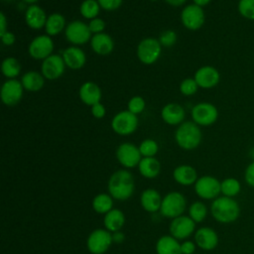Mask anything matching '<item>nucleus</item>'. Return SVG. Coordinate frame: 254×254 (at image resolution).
<instances>
[{
	"instance_id": "nucleus-11",
	"label": "nucleus",
	"mask_w": 254,
	"mask_h": 254,
	"mask_svg": "<svg viewBox=\"0 0 254 254\" xmlns=\"http://www.w3.org/2000/svg\"><path fill=\"white\" fill-rule=\"evenodd\" d=\"M113 241L111 232L107 229H95L87 238V249L91 254L105 253Z\"/></svg>"
},
{
	"instance_id": "nucleus-23",
	"label": "nucleus",
	"mask_w": 254,
	"mask_h": 254,
	"mask_svg": "<svg viewBox=\"0 0 254 254\" xmlns=\"http://www.w3.org/2000/svg\"><path fill=\"white\" fill-rule=\"evenodd\" d=\"M196 245L203 250H212L218 243L216 232L209 227H201L194 234Z\"/></svg>"
},
{
	"instance_id": "nucleus-52",
	"label": "nucleus",
	"mask_w": 254,
	"mask_h": 254,
	"mask_svg": "<svg viewBox=\"0 0 254 254\" xmlns=\"http://www.w3.org/2000/svg\"><path fill=\"white\" fill-rule=\"evenodd\" d=\"M2 1H4V2H11V1H13V0H2Z\"/></svg>"
},
{
	"instance_id": "nucleus-50",
	"label": "nucleus",
	"mask_w": 254,
	"mask_h": 254,
	"mask_svg": "<svg viewBox=\"0 0 254 254\" xmlns=\"http://www.w3.org/2000/svg\"><path fill=\"white\" fill-rule=\"evenodd\" d=\"M210 1L211 0H192L193 4H195V5L199 6V7H202V8L204 6H206V5H208L210 3Z\"/></svg>"
},
{
	"instance_id": "nucleus-39",
	"label": "nucleus",
	"mask_w": 254,
	"mask_h": 254,
	"mask_svg": "<svg viewBox=\"0 0 254 254\" xmlns=\"http://www.w3.org/2000/svg\"><path fill=\"white\" fill-rule=\"evenodd\" d=\"M145 107H146V102L144 98L139 95H135L131 97L127 103V110H129L135 115H138L141 112H143Z\"/></svg>"
},
{
	"instance_id": "nucleus-13",
	"label": "nucleus",
	"mask_w": 254,
	"mask_h": 254,
	"mask_svg": "<svg viewBox=\"0 0 254 254\" xmlns=\"http://www.w3.org/2000/svg\"><path fill=\"white\" fill-rule=\"evenodd\" d=\"M116 158L123 167L132 169L139 165L143 157L140 153L139 147L132 143L125 142L118 146L116 150Z\"/></svg>"
},
{
	"instance_id": "nucleus-9",
	"label": "nucleus",
	"mask_w": 254,
	"mask_h": 254,
	"mask_svg": "<svg viewBox=\"0 0 254 254\" xmlns=\"http://www.w3.org/2000/svg\"><path fill=\"white\" fill-rule=\"evenodd\" d=\"M181 21L185 28L190 31L199 30L205 22V14L202 7L193 3L187 5L181 13Z\"/></svg>"
},
{
	"instance_id": "nucleus-38",
	"label": "nucleus",
	"mask_w": 254,
	"mask_h": 254,
	"mask_svg": "<svg viewBox=\"0 0 254 254\" xmlns=\"http://www.w3.org/2000/svg\"><path fill=\"white\" fill-rule=\"evenodd\" d=\"M180 92L183 94V95H186V96H190V95H193L196 93L197 89L199 88L196 81L194 80V78H190V77H188V78H185L184 80L181 81L180 83Z\"/></svg>"
},
{
	"instance_id": "nucleus-14",
	"label": "nucleus",
	"mask_w": 254,
	"mask_h": 254,
	"mask_svg": "<svg viewBox=\"0 0 254 254\" xmlns=\"http://www.w3.org/2000/svg\"><path fill=\"white\" fill-rule=\"evenodd\" d=\"M65 67L62 55L53 54L42 62L41 73L46 79L55 80L64 74Z\"/></svg>"
},
{
	"instance_id": "nucleus-1",
	"label": "nucleus",
	"mask_w": 254,
	"mask_h": 254,
	"mask_svg": "<svg viewBox=\"0 0 254 254\" xmlns=\"http://www.w3.org/2000/svg\"><path fill=\"white\" fill-rule=\"evenodd\" d=\"M107 188L113 198L126 200L133 194L135 189L134 178L129 171L118 170L110 176Z\"/></svg>"
},
{
	"instance_id": "nucleus-28",
	"label": "nucleus",
	"mask_w": 254,
	"mask_h": 254,
	"mask_svg": "<svg viewBox=\"0 0 254 254\" xmlns=\"http://www.w3.org/2000/svg\"><path fill=\"white\" fill-rule=\"evenodd\" d=\"M140 174L147 179L156 178L161 171V164L155 157H143L138 165Z\"/></svg>"
},
{
	"instance_id": "nucleus-31",
	"label": "nucleus",
	"mask_w": 254,
	"mask_h": 254,
	"mask_svg": "<svg viewBox=\"0 0 254 254\" xmlns=\"http://www.w3.org/2000/svg\"><path fill=\"white\" fill-rule=\"evenodd\" d=\"M1 71L7 79H14L21 72V64L14 57L5 58L1 64Z\"/></svg>"
},
{
	"instance_id": "nucleus-44",
	"label": "nucleus",
	"mask_w": 254,
	"mask_h": 254,
	"mask_svg": "<svg viewBox=\"0 0 254 254\" xmlns=\"http://www.w3.org/2000/svg\"><path fill=\"white\" fill-rule=\"evenodd\" d=\"M0 38H1V42L3 45L5 46H13L14 43L16 42V36L14 33L10 32V31H7L5 32L3 35H0Z\"/></svg>"
},
{
	"instance_id": "nucleus-16",
	"label": "nucleus",
	"mask_w": 254,
	"mask_h": 254,
	"mask_svg": "<svg viewBox=\"0 0 254 254\" xmlns=\"http://www.w3.org/2000/svg\"><path fill=\"white\" fill-rule=\"evenodd\" d=\"M193 78L196 81L198 87L209 89L219 83L220 73L212 65H203L196 69Z\"/></svg>"
},
{
	"instance_id": "nucleus-51",
	"label": "nucleus",
	"mask_w": 254,
	"mask_h": 254,
	"mask_svg": "<svg viewBox=\"0 0 254 254\" xmlns=\"http://www.w3.org/2000/svg\"><path fill=\"white\" fill-rule=\"evenodd\" d=\"M25 3H28V4H30V5H32V4H35L36 2H38L39 0H23Z\"/></svg>"
},
{
	"instance_id": "nucleus-43",
	"label": "nucleus",
	"mask_w": 254,
	"mask_h": 254,
	"mask_svg": "<svg viewBox=\"0 0 254 254\" xmlns=\"http://www.w3.org/2000/svg\"><path fill=\"white\" fill-rule=\"evenodd\" d=\"M90 112H91V115L94 118L101 119V118H103L105 116L106 109H105V106L100 101V102L95 103L92 106H90Z\"/></svg>"
},
{
	"instance_id": "nucleus-26",
	"label": "nucleus",
	"mask_w": 254,
	"mask_h": 254,
	"mask_svg": "<svg viewBox=\"0 0 254 254\" xmlns=\"http://www.w3.org/2000/svg\"><path fill=\"white\" fill-rule=\"evenodd\" d=\"M162 197L154 189H147L141 194V205L148 212H155L161 208Z\"/></svg>"
},
{
	"instance_id": "nucleus-33",
	"label": "nucleus",
	"mask_w": 254,
	"mask_h": 254,
	"mask_svg": "<svg viewBox=\"0 0 254 254\" xmlns=\"http://www.w3.org/2000/svg\"><path fill=\"white\" fill-rule=\"evenodd\" d=\"M100 9L101 7L97 0H83L79 6L80 15L87 20L98 17Z\"/></svg>"
},
{
	"instance_id": "nucleus-37",
	"label": "nucleus",
	"mask_w": 254,
	"mask_h": 254,
	"mask_svg": "<svg viewBox=\"0 0 254 254\" xmlns=\"http://www.w3.org/2000/svg\"><path fill=\"white\" fill-rule=\"evenodd\" d=\"M237 9L243 18L254 21V0H239Z\"/></svg>"
},
{
	"instance_id": "nucleus-22",
	"label": "nucleus",
	"mask_w": 254,
	"mask_h": 254,
	"mask_svg": "<svg viewBox=\"0 0 254 254\" xmlns=\"http://www.w3.org/2000/svg\"><path fill=\"white\" fill-rule=\"evenodd\" d=\"M185 109L178 103H168L161 110V116L165 123L169 125H180L185 119Z\"/></svg>"
},
{
	"instance_id": "nucleus-40",
	"label": "nucleus",
	"mask_w": 254,
	"mask_h": 254,
	"mask_svg": "<svg viewBox=\"0 0 254 254\" xmlns=\"http://www.w3.org/2000/svg\"><path fill=\"white\" fill-rule=\"evenodd\" d=\"M158 40L162 47H172L177 42V33L173 30H165L160 34Z\"/></svg>"
},
{
	"instance_id": "nucleus-41",
	"label": "nucleus",
	"mask_w": 254,
	"mask_h": 254,
	"mask_svg": "<svg viewBox=\"0 0 254 254\" xmlns=\"http://www.w3.org/2000/svg\"><path fill=\"white\" fill-rule=\"evenodd\" d=\"M87 25H88V28L92 35L103 33L104 29H105V22L101 18H98V17L89 20V23Z\"/></svg>"
},
{
	"instance_id": "nucleus-27",
	"label": "nucleus",
	"mask_w": 254,
	"mask_h": 254,
	"mask_svg": "<svg viewBox=\"0 0 254 254\" xmlns=\"http://www.w3.org/2000/svg\"><path fill=\"white\" fill-rule=\"evenodd\" d=\"M157 254H183L181 244L172 235H164L156 243Z\"/></svg>"
},
{
	"instance_id": "nucleus-21",
	"label": "nucleus",
	"mask_w": 254,
	"mask_h": 254,
	"mask_svg": "<svg viewBox=\"0 0 254 254\" xmlns=\"http://www.w3.org/2000/svg\"><path fill=\"white\" fill-rule=\"evenodd\" d=\"M89 42L92 51L99 56H107L114 49L113 39L104 32L92 35Z\"/></svg>"
},
{
	"instance_id": "nucleus-25",
	"label": "nucleus",
	"mask_w": 254,
	"mask_h": 254,
	"mask_svg": "<svg viewBox=\"0 0 254 254\" xmlns=\"http://www.w3.org/2000/svg\"><path fill=\"white\" fill-rule=\"evenodd\" d=\"M45 79L46 78L42 73L35 70H30L25 72L20 80L25 90L37 92L43 88L45 84Z\"/></svg>"
},
{
	"instance_id": "nucleus-34",
	"label": "nucleus",
	"mask_w": 254,
	"mask_h": 254,
	"mask_svg": "<svg viewBox=\"0 0 254 254\" xmlns=\"http://www.w3.org/2000/svg\"><path fill=\"white\" fill-rule=\"evenodd\" d=\"M220 190L225 196L231 197L240 191V184L236 179L229 178L220 183Z\"/></svg>"
},
{
	"instance_id": "nucleus-20",
	"label": "nucleus",
	"mask_w": 254,
	"mask_h": 254,
	"mask_svg": "<svg viewBox=\"0 0 254 254\" xmlns=\"http://www.w3.org/2000/svg\"><path fill=\"white\" fill-rule=\"evenodd\" d=\"M78 95L80 100L88 105L92 106L95 103L100 102L102 97V92L97 83L93 81H85L83 82L78 90Z\"/></svg>"
},
{
	"instance_id": "nucleus-10",
	"label": "nucleus",
	"mask_w": 254,
	"mask_h": 254,
	"mask_svg": "<svg viewBox=\"0 0 254 254\" xmlns=\"http://www.w3.org/2000/svg\"><path fill=\"white\" fill-rule=\"evenodd\" d=\"M54 52V41L49 35H40L34 38L28 47V53L35 60L44 61Z\"/></svg>"
},
{
	"instance_id": "nucleus-15",
	"label": "nucleus",
	"mask_w": 254,
	"mask_h": 254,
	"mask_svg": "<svg viewBox=\"0 0 254 254\" xmlns=\"http://www.w3.org/2000/svg\"><path fill=\"white\" fill-rule=\"evenodd\" d=\"M194 190L201 198L211 199L216 197L221 191L220 183L213 177L203 176L196 180L194 184Z\"/></svg>"
},
{
	"instance_id": "nucleus-35",
	"label": "nucleus",
	"mask_w": 254,
	"mask_h": 254,
	"mask_svg": "<svg viewBox=\"0 0 254 254\" xmlns=\"http://www.w3.org/2000/svg\"><path fill=\"white\" fill-rule=\"evenodd\" d=\"M189 213H190V217L194 222H201L206 216L207 209L204 203L200 201H195L190 206Z\"/></svg>"
},
{
	"instance_id": "nucleus-48",
	"label": "nucleus",
	"mask_w": 254,
	"mask_h": 254,
	"mask_svg": "<svg viewBox=\"0 0 254 254\" xmlns=\"http://www.w3.org/2000/svg\"><path fill=\"white\" fill-rule=\"evenodd\" d=\"M169 5L174 6V7H179L182 6L187 2V0H165Z\"/></svg>"
},
{
	"instance_id": "nucleus-8",
	"label": "nucleus",
	"mask_w": 254,
	"mask_h": 254,
	"mask_svg": "<svg viewBox=\"0 0 254 254\" xmlns=\"http://www.w3.org/2000/svg\"><path fill=\"white\" fill-rule=\"evenodd\" d=\"M217 118L218 110L210 102H199L191 108V119L198 126H210Z\"/></svg>"
},
{
	"instance_id": "nucleus-7",
	"label": "nucleus",
	"mask_w": 254,
	"mask_h": 254,
	"mask_svg": "<svg viewBox=\"0 0 254 254\" xmlns=\"http://www.w3.org/2000/svg\"><path fill=\"white\" fill-rule=\"evenodd\" d=\"M65 39L73 46H81L90 41L92 34L88 25L82 21L74 20L68 23L64 29Z\"/></svg>"
},
{
	"instance_id": "nucleus-53",
	"label": "nucleus",
	"mask_w": 254,
	"mask_h": 254,
	"mask_svg": "<svg viewBox=\"0 0 254 254\" xmlns=\"http://www.w3.org/2000/svg\"><path fill=\"white\" fill-rule=\"evenodd\" d=\"M149 1H158V0H149Z\"/></svg>"
},
{
	"instance_id": "nucleus-49",
	"label": "nucleus",
	"mask_w": 254,
	"mask_h": 254,
	"mask_svg": "<svg viewBox=\"0 0 254 254\" xmlns=\"http://www.w3.org/2000/svg\"><path fill=\"white\" fill-rule=\"evenodd\" d=\"M114 234L112 235V239L116 242H121L123 239H124V235L123 233H121L120 231H116V232H113Z\"/></svg>"
},
{
	"instance_id": "nucleus-36",
	"label": "nucleus",
	"mask_w": 254,
	"mask_h": 254,
	"mask_svg": "<svg viewBox=\"0 0 254 254\" xmlns=\"http://www.w3.org/2000/svg\"><path fill=\"white\" fill-rule=\"evenodd\" d=\"M142 157H154L159 151L158 143L153 139H145L139 145Z\"/></svg>"
},
{
	"instance_id": "nucleus-24",
	"label": "nucleus",
	"mask_w": 254,
	"mask_h": 254,
	"mask_svg": "<svg viewBox=\"0 0 254 254\" xmlns=\"http://www.w3.org/2000/svg\"><path fill=\"white\" fill-rule=\"evenodd\" d=\"M175 181L182 186H190L195 184L197 180V174L193 167L190 165L178 166L173 173Z\"/></svg>"
},
{
	"instance_id": "nucleus-5",
	"label": "nucleus",
	"mask_w": 254,
	"mask_h": 254,
	"mask_svg": "<svg viewBox=\"0 0 254 254\" xmlns=\"http://www.w3.org/2000/svg\"><path fill=\"white\" fill-rule=\"evenodd\" d=\"M162 45L158 39L145 38L137 47L138 60L144 64H153L161 57Z\"/></svg>"
},
{
	"instance_id": "nucleus-19",
	"label": "nucleus",
	"mask_w": 254,
	"mask_h": 254,
	"mask_svg": "<svg viewBox=\"0 0 254 254\" xmlns=\"http://www.w3.org/2000/svg\"><path fill=\"white\" fill-rule=\"evenodd\" d=\"M62 57L65 66L72 70L80 69L86 63V56L78 46H70L66 48L63 52Z\"/></svg>"
},
{
	"instance_id": "nucleus-29",
	"label": "nucleus",
	"mask_w": 254,
	"mask_h": 254,
	"mask_svg": "<svg viewBox=\"0 0 254 254\" xmlns=\"http://www.w3.org/2000/svg\"><path fill=\"white\" fill-rule=\"evenodd\" d=\"M65 18L61 13H52L48 16L45 31L46 34L53 37L62 33L65 29Z\"/></svg>"
},
{
	"instance_id": "nucleus-46",
	"label": "nucleus",
	"mask_w": 254,
	"mask_h": 254,
	"mask_svg": "<svg viewBox=\"0 0 254 254\" xmlns=\"http://www.w3.org/2000/svg\"><path fill=\"white\" fill-rule=\"evenodd\" d=\"M181 250L183 254H193L195 250V245L192 241L187 240L181 244Z\"/></svg>"
},
{
	"instance_id": "nucleus-45",
	"label": "nucleus",
	"mask_w": 254,
	"mask_h": 254,
	"mask_svg": "<svg viewBox=\"0 0 254 254\" xmlns=\"http://www.w3.org/2000/svg\"><path fill=\"white\" fill-rule=\"evenodd\" d=\"M245 181L249 186L254 187V161L245 170Z\"/></svg>"
},
{
	"instance_id": "nucleus-42",
	"label": "nucleus",
	"mask_w": 254,
	"mask_h": 254,
	"mask_svg": "<svg viewBox=\"0 0 254 254\" xmlns=\"http://www.w3.org/2000/svg\"><path fill=\"white\" fill-rule=\"evenodd\" d=\"M97 2L101 9L105 11H114L121 6L123 0H97Z\"/></svg>"
},
{
	"instance_id": "nucleus-6",
	"label": "nucleus",
	"mask_w": 254,
	"mask_h": 254,
	"mask_svg": "<svg viewBox=\"0 0 254 254\" xmlns=\"http://www.w3.org/2000/svg\"><path fill=\"white\" fill-rule=\"evenodd\" d=\"M139 120L137 115L129 110H122L116 113L111 120L112 130L121 136H127L134 133L138 127Z\"/></svg>"
},
{
	"instance_id": "nucleus-2",
	"label": "nucleus",
	"mask_w": 254,
	"mask_h": 254,
	"mask_svg": "<svg viewBox=\"0 0 254 254\" xmlns=\"http://www.w3.org/2000/svg\"><path fill=\"white\" fill-rule=\"evenodd\" d=\"M201 139V130L193 121H185L181 123L175 132V140L184 150H193L197 148Z\"/></svg>"
},
{
	"instance_id": "nucleus-4",
	"label": "nucleus",
	"mask_w": 254,
	"mask_h": 254,
	"mask_svg": "<svg viewBox=\"0 0 254 254\" xmlns=\"http://www.w3.org/2000/svg\"><path fill=\"white\" fill-rule=\"evenodd\" d=\"M187 206V200L185 196L178 192L172 191L164 196L161 203V214L168 218H176L181 216Z\"/></svg>"
},
{
	"instance_id": "nucleus-17",
	"label": "nucleus",
	"mask_w": 254,
	"mask_h": 254,
	"mask_svg": "<svg viewBox=\"0 0 254 254\" xmlns=\"http://www.w3.org/2000/svg\"><path fill=\"white\" fill-rule=\"evenodd\" d=\"M195 222L190 217L181 215L174 218L170 224V232L176 239H186L191 235Z\"/></svg>"
},
{
	"instance_id": "nucleus-18",
	"label": "nucleus",
	"mask_w": 254,
	"mask_h": 254,
	"mask_svg": "<svg viewBox=\"0 0 254 254\" xmlns=\"http://www.w3.org/2000/svg\"><path fill=\"white\" fill-rule=\"evenodd\" d=\"M25 22L32 30H41L45 28L48 16L45 10L37 4L30 5L25 11Z\"/></svg>"
},
{
	"instance_id": "nucleus-32",
	"label": "nucleus",
	"mask_w": 254,
	"mask_h": 254,
	"mask_svg": "<svg viewBox=\"0 0 254 254\" xmlns=\"http://www.w3.org/2000/svg\"><path fill=\"white\" fill-rule=\"evenodd\" d=\"M113 197L107 193H99L92 199V208L97 213L106 214L112 209Z\"/></svg>"
},
{
	"instance_id": "nucleus-12",
	"label": "nucleus",
	"mask_w": 254,
	"mask_h": 254,
	"mask_svg": "<svg viewBox=\"0 0 254 254\" xmlns=\"http://www.w3.org/2000/svg\"><path fill=\"white\" fill-rule=\"evenodd\" d=\"M23 93L24 87L21 83V80H18L17 78L7 79L1 86V101L6 106H14L21 101Z\"/></svg>"
},
{
	"instance_id": "nucleus-47",
	"label": "nucleus",
	"mask_w": 254,
	"mask_h": 254,
	"mask_svg": "<svg viewBox=\"0 0 254 254\" xmlns=\"http://www.w3.org/2000/svg\"><path fill=\"white\" fill-rule=\"evenodd\" d=\"M8 27V21L4 14V12H0V35H3L5 32H7Z\"/></svg>"
},
{
	"instance_id": "nucleus-3",
	"label": "nucleus",
	"mask_w": 254,
	"mask_h": 254,
	"mask_svg": "<svg viewBox=\"0 0 254 254\" xmlns=\"http://www.w3.org/2000/svg\"><path fill=\"white\" fill-rule=\"evenodd\" d=\"M212 216L221 223H230L239 216L240 208L238 203L228 196H221L215 198L211 203Z\"/></svg>"
},
{
	"instance_id": "nucleus-30",
	"label": "nucleus",
	"mask_w": 254,
	"mask_h": 254,
	"mask_svg": "<svg viewBox=\"0 0 254 254\" xmlns=\"http://www.w3.org/2000/svg\"><path fill=\"white\" fill-rule=\"evenodd\" d=\"M125 222L124 213L117 208H112L104 215V226L110 232L120 231Z\"/></svg>"
}]
</instances>
